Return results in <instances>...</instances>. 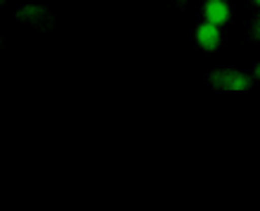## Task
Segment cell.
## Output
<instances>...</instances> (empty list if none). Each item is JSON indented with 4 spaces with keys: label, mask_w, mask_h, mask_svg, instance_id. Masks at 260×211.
Here are the masks:
<instances>
[{
    "label": "cell",
    "mask_w": 260,
    "mask_h": 211,
    "mask_svg": "<svg viewBox=\"0 0 260 211\" xmlns=\"http://www.w3.org/2000/svg\"><path fill=\"white\" fill-rule=\"evenodd\" d=\"M204 12H206V19L211 21V24H215V27H220V24H225L230 19V7L222 0H208Z\"/></svg>",
    "instance_id": "cell-3"
},
{
    "label": "cell",
    "mask_w": 260,
    "mask_h": 211,
    "mask_svg": "<svg viewBox=\"0 0 260 211\" xmlns=\"http://www.w3.org/2000/svg\"><path fill=\"white\" fill-rule=\"evenodd\" d=\"M180 3H185V0H180Z\"/></svg>",
    "instance_id": "cell-9"
},
{
    "label": "cell",
    "mask_w": 260,
    "mask_h": 211,
    "mask_svg": "<svg viewBox=\"0 0 260 211\" xmlns=\"http://www.w3.org/2000/svg\"><path fill=\"white\" fill-rule=\"evenodd\" d=\"M251 36H253V38H260V19L255 21V27H253V31H251Z\"/></svg>",
    "instance_id": "cell-5"
},
{
    "label": "cell",
    "mask_w": 260,
    "mask_h": 211,
    "mask_svg": "<svg viewBox=\"0 0 260 211\" xmlns=\"http://www.w3.org/2000/svg\"><path fill=\"white\" fill-rule=\"evenodd\" d=\"M19 19H24V21H34V24H38L41 19H48L50 21V17H48V12L43 10V7H36V5H28V7H24L19 14H17Z\"/></svg>",
    "instance_id": "cell-4"
},
{
    "label": "cell",
    "mask_w": 260,
    "mask_h": 211,
    "mask_svg": "<svg viewBox=\"0 0 260 211\" xmlns=\"http://www.w3.org/2000/svg\"><path fill=\"white\" fill-rule=\"evenodd\" d=\"M213 88L218 90H248L251 88V76L234 71V69H218L211 74Z\"/></svg>",
    "instance_id": "cell-1"
},
{
    "label": "cell",
    "mask_w": 260,
    "mask_h": 211,
    "mask_svg": "<svg viewBox=\"0 0 260 211\" xmlns=\"http://www.w3.org/2000/svg\"><path fill=\"white\" fill-rule=\"evenodd\" d=\"M255 76H258V78H260V64H258V67H255Z\"/></svg>",
    "instance_id": "cell-6"
},
{
    "label": "cell",
    "mask_w": 260,
    "mask_h": 211,
    "mask_svg": "<svg viewBox=\"0 0 260 211\" xmlns=\"http://www.w3.org/2000/svg\"><path fill=\"white\" fill-rule=\"evenodd\" d=\"M197 38H199V45L204 50H215L218 48V43H220V31L215 24H211V21H206V24H201L197 31Z\"/></svg>",
    "instance_id": "cell-2"
},
{
    "label": "cell",
    "mask_w": 260,
    "mask_h": 211,
    "mask_svg": "<svg viewBox=\"0 0 260 211\" xmlns=\"http://www.w3.org/2000/svg\"><path fill=\"white\" fill-rule=\"evenodd\" d=\"M0 3H5V0H0Z\"/></svg>",
    "instance_id": "cell-8"
},
{
    "label": "cell",
    "mask_w": 260,
    "mask_h": 211,
    "mask_svg": "<svg viewBox=\"0 0 260 211\" xmlns=\"http://www.w3.org/2000/svg\"><path fill=\"white\" fill-rule=\"evenodd\" d=\"M253 3H255V5H260V0H253Z\"/></svg>",
    "instance_id": "cell-7"
}]
</instances>
